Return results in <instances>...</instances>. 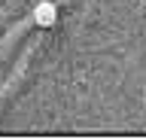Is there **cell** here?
<instances>
[{"instance_id":"obj_1","label":"cell","mask_w":146,"mask_h":140,"mask_svg":"<svg viewBox=\"0 0 146 140\" xmlns=\"http://www.w3.org/2000/svg\"><path fill=\"white\" fill-rule=\"evenodd\" d=\"M34 21L40 28H52L55 21H58V6H55L52 0H40L34 9Z\"/></svg>"}]
</instances>
